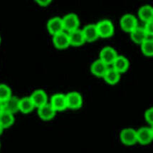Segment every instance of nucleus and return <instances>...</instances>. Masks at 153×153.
I'll list each match as a JSON object with an SVG mask.
<instances>
[{"mask_svg":"<svg viewBox=\"0 0 153 153\" xmlns=\"http://www.w3.org/2000/svg\"><path fill=\"white\" fill-rule=\"evenodd\" d=\"M98 36L102 39L109 38L114 34V26L108 19L102 20L96 25Z\"/></svg>","mask_w":153,"mask_h":153,"instance_id":"nucleus-1","label":"nucleus"},{"mask_svg":"<svg viewBox=\"0 0 153 153\" xmlns=\"http://www.w3.org/2000/svg\"><path fill=\"white\" fill-rule=\"evenodd\" d=\"M137 143L142 145H147L152 143L153 139L152 128H141L136 130Z\"/></svg>","mask_w":153,"mask_h":153,"instance_id":"nucleus-2","label":"nucleus"},{"mask_svg":"<svg viewBox=\"0 0 153 153\" xmlns=\"http://www.w3.org/2000/svg\"><path fill=\"white\" fill-rule=\"evenodd\" d=\"M138 26L137 19L131 14H126L121 18L120 27L125 32H130L135 30Z\"/></svg>","mask_w":153,"mask_h":153,"instance_id":"nucleus-3","label":"nucleus"},{"mask_svg":"<svg viewBox=\"0 0 153 153\" xmlns=\"http://www.w3.org/2000/svg\"><path fill=\"white\" fill-rule=\"evenodd\" d=\"M120 140L126 146H132L137 143L136 130L133 128H126L121 130L120 133Z\"/></svg>","mask_w":153,"mask_h":153,"instance_id":"nucleus-4","label":"nucleus"},{"mask_svg":"<svg viewBox=\"0 0 153 153\" xmlns=\"http://www.w3.org/2000/svg\"><path fill=\"white\" fill-rule=\"evenodd\" d=\"M67 108L69 109L76 110L83 106V98L78 92H69L66 96Z\"/></svg>","mask_w":153,"mask_h":153,"instance_id":"nucleus-5","label":"nucleus"},{"mask_svg":"<svg viewBox=\"0 0 153 153\" xmlns=\"http://www.w3.org/2000/svg\"><path fill=\"white\" fill-rule=\"evenodd\" d=\"M63 29L71 32L78 29L79 26V18L76 14H68L62 19Z\"/></svg>","mask_w":153,"mask_h":153,"instance_id":"nucleus-6","label":"nucleus"},{"mask_svg":"<svg viewBox=\"0 0 153 153\" xmlns=\"http://www.w3.org/2000/svg\"><path fill=\"white\" fill-rule=\"evenodd\" d=\"M117 56V51L111 46H105L100 52V59L106 65L113 64Z\"/></svg>","mask_w":153,"mask_h":153,"instance_id":"nucleus-7","label":"nucleus"},{"mask_svg":"<svg viewBox=\"0 0 153 153\" xmlns=\"http://www.w3.org/2000/svg\"><path fill=\"white\" fill-rule=\"evenodd\" d=\"M32 101L33 106L36 108H40L47 104L48 95L44 90H36L33 91L29 97Z\"/></svg>","mask_w":153,"mask_h":153,"instance_id":"nucleus-8","label":"nucleus"},{"mask_svg":"<svg viewBox=\"0 0 153 153\" xmlns=\"http://www.w3.org/2000/svg\"><path fill=\"white\" fill-rule=\"evenodd\" d=\"M48 32L51 36H56L61 32H63V27L62 23V19L59 17H53L48 20L47 25Z\"/></svg>","mask_w":153,"mask_h":153,"instance_id":"nucleus-9","label":"nucleus"},{"mask_svg":"<svg viewBox=\"0 0 153 153\" xmlns=\"http://www.w3.org/2000/svg\"><path fill=\"white\" fill-rule=\"evenodd\" d=\"M50 105L55 111H63L67 109L66 96L63 94H55L51 98Z\"/></svg>","mask_w":153,"mask_h":153,"instance_id":"nucleus-10","label":"nucleus"},{"mask_svg":"<svg viewBox=\"0 0 153 153\" xmlns=\"http://www.w3.org/2000/svg\"><path fill=\"white\" fill-rule=\"evenodd\" d=\"M108 69V65L100 59L93 61L91 65V71L93 75L98 78H103Z\"/></svg>","mask_w":153,"mask_h":153,"instance_id":"nucleus-11","label":"nucleus"},{"mask_svg":"<svg viewBox=\"0 0 153 153\" xmlns=\"http://www.w3.org/2000/svg\"><path fill=\"white\" fill-rule=\"evenodd\" d=\"M52 42H53L55 48L59 50L65 49L70 46V42H69L68 34H66L64 32H61L54 36Z\"/></svg>","mask_w":153,"mask_h":153,"instance_id":"nucleus-12","label":"nucleus"},{"mask_svg":"<svg viewBox=\"0 0 153 153\" xmlns=\"http://www.w3.org/2000/svg\"><path fill=\"white\" fill-rule=\"evenodd\" d=\"M68 36L69 42H70V45L72 46L79 47L84 44L85 39L81 30L76 29L75 31L70 32Z\"/></svg>","mask_w":153,"mask_h":153,"instance_id":"nucleus-13","label":"nucleus"},{"mask_svg":"<svg viewBox=\"0 0 153 153\" xmlns=\"http://www.w3.org/2000/svg\"><path fill=\"white\" fill-rule=\"evenodd\" d=\"M38 115L42 120L49 121L53 118L56 115V111L53 109L50 104H46L39 108Z\"/></svg>","mask_w":153,"mask_h":153,"instance_id":"nucleus-14","label":"nucleus"},{"mask_svg":"<svg viewBox=\"0 0 153 153\" xmlns=\"http://www.w3.org/2000/svg\"><path fill=\"white\" fill-rule=\"evenodd\" d=\"M82 32H83V36H84L85 42L91 43L96 41L98 38L95 24L86 25L83 29V30L82 31Z\"/></svg>","mask_w":153,"mask_h":153,"instance_id":"nucleus-15","label":"nucleus"},{"mask_svg":"<svg viewBox=\"0 0 153 153\" xmlns=\"http://www.w3.org/2000/svg\"><path fill=\"white\" fill-rule=\"evenodd\" d=\"M113 64L114 66L113 68L120 74V73H126L130 67L129 60L123 56H117Z\"/></svg>","mask_w":153,"mask_h":153,"instance_id":"nucleus-16","label":"nucleus"},{"mask_svg":"<svg viewBox=\"0 0 153 153\" xmlns=\"http://www.w3.org/2000/svg\"><path fill=\"white\" fill-rule=\"evenodd\" d=\"M140 19L142 22H145V24L148 22H152L153 19V9L150 5H146V6L142 7L140 9L139 12H138Z\"/></svg>","mask_w":153,"mask_h":153,"instance_id":"nucleus-17","label":"nucleus"},{"mask_svg":"<svg viewBox=\"0 0 153 153\" xmlns=\"http://www.w3.org/2000/svg\"><path fill=\"white\" fill-rule=\"evenodd\" d=\"M105 81L108 84L111 85H114L118 83L120 79V74L115 70L113 68H108L104 76Z\"/></svg>","mask_w":153,"mask_h":153,"instance_id":"nucleus-18","label":"nucleus"},{"mask_svg":"<svg viewBox=\"0 0 153 153\" xmlns=\"http://www.w3.org/2000/svg\"><path fill=\"white\" fill-rule=\"evenodd\" d=\"M14 123V117L13 113L4 111L0 114V126L3 129L12 126Z\"/></svg>","mask_w":153,"mask_h":153,"instance_id":"nucleus-19","label":"nucleus"},{"mask_svg":"<svg viewBox=\"0 0 153 153\" xmlns=\"http://www.w3.org/2000/svg\"><path fill=\"white\" fill-rule=\"evenodd\" d=\"M130 38L135 44H140L145 39H149L143 27H137L130 33Z\"/></svg>","mask_w":153,"mask_h":153,"instance_id":"nucleus-20","label":"nucleus"},{"mask_svg":"<svg viewBox=\"0 0 153 153\" xmlns=\"http://www.w3.org/2000/svg\"><path fill=\"white\" fill-rule=\"evenodd\" d=\"M34 108L33 104L31 101V98L29 97H25V98H21L19 101V110L24 113V114H28L30 113L31 112Z\"/></svg>","mask_w":153,"mask_h":153,"instance_id":"nucleus-21","label":"nucleus"},{"mask_svg":"<svg viewBox=\"0 0 153 153\" xmlns=\"http://www.w3.org/2000/svg\"><path fill=\"white\" fill-rule=\"evenodd\" d=\"M19 99L17 97L12 96L6 102H4V111L12 113H17L19 111Z\"/></svg>","mask_w":153,"mask_h":153,"instance_id":"nucleus-22","label":"nucleus"},{"mask_svg":"<svg viewBox=\"0 0 153 153\" xmlns=\"http://www.w3.org/2000/svg\"><path fill=\"white\" fill-rule=\"evenodd\" d=\"M141 51L146 57L153 56V41L152 39H147L141 44Z\"/></svg>","mask_w":153,"mask_h":153,"instance_id":"nucleus-23","label":"nucleus"},{"mask_svg":"<svg viewBox=\"0 0 153 153\" xmlns=\"http://www.w3.org/2000/svg\"><path fill=\"white\" fill-rule=\"evenodd\" d=\"M12 97V90L7 84H0V101L6 102Z\"/></svg>","mask_w":153,"mask_h":153,"instance_id":"nucleus-24","label":"nucleus"},{"mask_svg":"<svg viewBox=\"0 0 153 153\" xmlns=\"http://www.w3.org/2000/svg\"><path fill=\"white\" fill-rule=\"evenodd\" d=\"M145 120L147 121L150 126L153 124V108H150L145 113Z\"/></svg>","mask_w":153,"mask_h":153,"instance_id":"nucleus-25","label":"nucleus"},{"mask_svg":"<svg viewBox=\"0 0 153 153\" xmlns=\"http://www.w3.org/2000/svg\"><path fill=\"white\" fill-rule=\"evenodd\" d=\"M153 25H152V22H148V23H146L145 25V27L143 28L144 30L146 33L147 37L149 39H152V32H153Z\"/></svg>","mask_w":153,"mask_h":153,"instance_id":"nucleus-26","label":"nucleus"},{"mask_svg":"<svg viewBox=\"0 0 153 153\" xmlns=\"http://www.w3.org/2000/svg\"><path fill=\"white\" fill-rule=\"evenodd\" d=\"M51 1V0H38V1H36V2L40 7H46L50 4Z\"/></svg>","mask_w":153,"mask_h":153,"instance_id":"nucleus-27","label":"nucleus"},{"mask_svg":"<svg viewBox=\"0 0 153 153\" xmlns=\"http://www.w3.org/2000/svg\"><path fill=\"white\" fill-rule=\"evenodd\" d=\"M4 111V104L3 102L0 101V114Z\"/></svg>","mask_w":153,"mask_h":153,"instance_id":"nucleus-28","label":"nucleus"},{"mask_svg":"<svg viewBox=\"0 0 153 153\" xmlns=\"http://www.w3.org/2000/svg\"><path fill=\"white\" fill-rule=\"evenodd\" d=\"M2 131H3V128H1V126H0V135H1V133H2Z\"/></svg>","mask_w":153,"mask_h":153,"instance_id":"nucleus-29","label":"nucleus"},{"mask_svg":"<svg viewBox=\"0 0 153 153\" xmlns=\"http://www.w3.org/2000/svg\"><path fill=\"white\" fill-rule=\"evenodd\" d=\"M1 36H0V44H1Z\"/></svg>","mask_w":153,"mask_h":153,"instance_id":"nucleus-30","label":"nucleus"},{"mask_svg":"<svg viewBox=\"0 0 153 153\" xmlns=\"http://www.w3.org/2000/svg\"><path fill=\"white\" fill-rule=\"evenodd\" d=\"M0 148H1V143H0Z\"/></svg>","mask_w":153,"mask_h":153,"instance_id":"nucleus-31","label":"nucleus"}]
</instances>
